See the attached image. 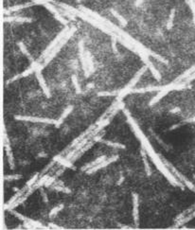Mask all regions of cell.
I'll return each mask as SVG.
<instances>
[{"label": "cell", "instance_id": "obj_1", "mask_svg": "<svg viewBox=\"0 0 195 230\" xmlns=\"http://www.w3.org/2000/svg\"><path fill=\"white\" fill-rule=\"evenodd\" d=\"M17 119L22 120H30V121H36V122H44V123H55L57 125L58 121L53 119H48V118H38V117H16Z\"/></svg>", "mask_w": 195, "mask_h": 230}, {"label": "cell", "instance_id": "obj_4", "mask_svg": "<svg viewBox=\"0 0 195 230\" xmlns=\"http://www.w3.org/2000/svg\"><path fill=\"white\" fill-rule=\"evenodd\" d=\"M62 208H63V206H60V207H55V208H54V209H53V210H52L51 212H50V216H53V215H55V214L57 213V212H58V211H59L60 209H62Z\"/></svg>", "mask_w": 195, "mask_h": 230}, {"label": "cell", "instance_id": "obj_2", "mask_svg": "<svg viewBox=\"0 0 195 230\" xmlns=\"http://www.w3.org/2000/svg\"><path fill=\"white\" fill-rule=\"evenodd\" d=\"M138 196L133 195V218H135V221L138 222Z\"/></svg>", "mask_w": 195, "mask_h": 230}, {"label": "cell", "instance_id": "obj_3", "mask_svg": "<svg viewBox=\"0 0 195 230\" xmlns=\"http://www.w3.org/2000/svg\"><path fill=\"white\" fill-rule=\"evenodd\" d=\"M103 143H105L108 146H111V147H115V148H121V149H124L125 147L123 145L120 144V143H114V142H110V141H102Z\"/></svg>", "mask_w": 195, "mask_h": 230}]
</instances>
